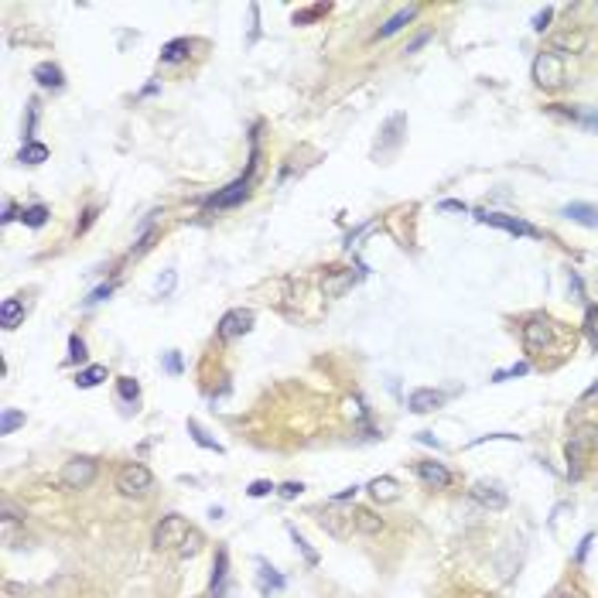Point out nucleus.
<instances>
[{
  "instance_id": "obj_1",
  "label": "nucleus",
  "mask_w": 598,
  "mask_h": 598,
  "mask_svg": "<svg viewBox=\"0 0 598 598\" xmlns=\"http://www.w3.org/2000/svg\"><path fill=\"white\" fill-rule=\"evenodd\" d=\"M96 472H100V462L89 458V455H79V458H69L62 465V486L65 489H86L96 482Z\"/></svg>"
},
{
  "instance_id": "obj_2",
  "label": "nucleus",
  "mask_w": 598,
  "mask_h": 598,
  "mask_svg": "<svg viewBox=\"0 0 598 598\" xmlns=\"http://www.w3.org/2000/svg\"><path fill=\"white\" fill-rule=\"evenodd\" d=\"M154 486V475L147 472V465L141 462H127L120 472H116V489L123 496H147Z\"/></svg>"
},
{
  "instance_id": "obj_3",
  "label": "nucleus",
  "mask_w": 598,
  "mask_h": 598,
  "mask_svg": "<svg viewBox=\"0 0 598 598\" xmlns=\"http://www.w3.org/2000/svg\"><path fill=\"white\" fill-rule=\"evenodd\" d=\"M534 82L541 89H561L564 86V62L557 52H541L534 58Z\"/></svg>"
},
{
  "instance_id": "obj_4",
  "label": "nucleus",
  "mask_w": 598,
  "mask_h": 598,
  "mask_svg": "<svg viewBox=\"0 0 598 598\" xmlns=\"http://www.w3.org/2000/svg\"><path fill=\"white\" fill-rule=\"evenodd\" d=\"M188 534H192V527L185 523V516L167 513V516H161V523H158V530H154V547H158V550H164V547H181Z\"/></svg>"
},
{
  "instance_id": "obj_5",
  "label": "nucleus",
  "mask_w": 598,
  "mask_h": 598,
  "mask_svg": "<svg viewBox=\"0 0 598 598\" xmlns=\"http://www.w3.org/2000/svg\"><path fill=\"white\" fill-rule=\"evenodd\" d=\"M550 342H554V322L544 315H534L523 325V345L530 352H544V349H550Z\"/></svg>"
},
{
  "instance_id": "obj_6",
  "label": "nucleus",
  "mask_w": 598,
  "mask_h": 598,
  "mask_svg": "<svg viewBox=\"0 0 598 598\" xmlns=\"http://www.w3.org/2000/svg\"><path fill=\"white\" fill-rule=\"evenodd\" d=\"M475 219L486 222V226H496V229H506V233H513V236H534V239L541 236L537 226H530V222H523V219H516V216H502V212H486V209H479Z\"/></svg>"
},
{
  "instance_id": "obj_7",
  "label": "nucleus",
  "mask_w": 598,
  "mask_h": 598,
  "mask_svg": "<svg viewBox=\"0 0 598 598\" xmlns=\"http://www.w3.org/2000/svg\"><path fill=\"white\" fill-rule=\"evenodd\" d=\"M250 325H253V311H246V308H233V311H226L222 315V322H219V338L222 342H229V338H236V335H243V332H250Z\"/></svg>"
},
{
  "instance_id": "obj_8",
  "label": "nucleus",
  "mask_w": 598,
  "mask_h": 598,
  "mask_svg": "<svg viewBox=\"0 0 598 598\" xmlns=\"http://www.w3.org/2000/svg\"><path fill=\"white\" fill-rule=\"evenodd\" d=\"M414 472H417V479H421L428 489H448V486L455 482V475H451L441 462H417Z\"/></svg>"
},
{
  "instance_id": "obj_9",
  "label": "nucleus",
  "mask_w": 598,
  "mask_h": 598,
  "mask_svg": "<svg viewBox=\"0 0 598 598\" xmlns=\"http://www.w3.org/2000/svg\"><path fill=\"white\" fill-rule=\"evenodd\" d=\"M469 496L479 502V506H486V509H492V513H499V509H506V502H509V496L499 489V486H492V482H475L472 489H469Z\"/></svg>"
},
{
  "instance_id": "obj_10",
  "label": "nucleus",
  "mask_w": 598,
  "mask_h": 598,
  "mask_svg": "<svg viewBox=\"0 0 598 598\" xmlns=\"http://www.w3.org/2000/svg\"><path fill=\"white\" fill-rule=\"evenodd\" d=\"M250 181H253V174H246V178H239V181H233L226 192H219V195H212L209 199V206L212 209H226V206H236V202H243L246 195H250Z\"/></svg>"
},
{
  "instance_id": "obj_11",
  "label": "nucleus",
  "mask_w": 598,
  "mask_h": 598,
  "mask_svg": "<svg viewBox=\"0 0 598 598\" xmlns=\"http://www.w3.org/2000/svg\"><path fill=\"white\" fill-rule=\"evenodd\" d=\"M561 216L571 219V222H578V226L598 229V209L595 206H588V202H568V206L561 209Z\"/></svg>"
},
{
  "instance_id": "obj_12",
  "label": "nucleus",
  "mask_w": 598,
  "mask_h": 598,
  "mask_svg": "<svg viewBox=\"0 0 598 598\" xmlns=\"http://www.w3.org/2000/svg\"><path fill=\"white\" fill-rule=\"evenodd\" d=\"M564 458H568V479H571V482H578V479L585 475V458H588V451H585V448H581V444L571 437V441L564 444Z\"/></svg>"
},
{
  "instance_id": "obj_13",
  "label": "nucleus",
  "mask_w": 598,
  "mask_h": 598,
  "mask_svg": "<svg viewBox=\"0 0 598 598\" xmlns=\"http://www.w3.org/2000/svg\"><path fill=\"white\" fill-rule=\"evenodd\" d=\"M444 404V397L437 393V390H414L410 397H407V407L414 410V414H431V410H437Z\"/></svg>"
},
{
  "instance_id": "obj_14",
  "label": "nucleus",
  "mask_w": 598,
  "mask_h": 598,
  "mask_svg": "<svg viewBox=\"0 0 598 598\" xmlns=\"http://www.w3.org/2000/svg\"><path fill=\"white\" fill-rule=\"evenodd\" d=\"M370 496H373L377 502H397V499H400V482L390 479V475H380V479L370 482Z\"/></svg>"
},
{
  "instance_id": "obj_15",
  "label": "nucleus",
  "mask_w": 598,
  "mask_h": 598,
  "mask_svg": "<svg viewBox=\"0 0 598 598\" xmlns=\"http://www.w3.org/2000/svg\"><path fill=\"white\" fill-rule=\"evenodd\" d=\"M417 10H421L417 3H410V7H404V10H397V14H393V17H390V21L383 24L380 31H377V38H390V35H397V31H400L404 24H410V21L417 17Z\"/></svg>"
},
{
  "instance_id": "obj_16",
  "label": "nucleus",
  "mask_w": 598,
  "mask_h": 598,
  "mask_svg": "<svg viewBox=\"0 0 598 598\" xmlns=\"http://www.w3.org/2000/svg\"><path fill=\"white\" fill-rule=\"evenodd\" d=\"M35 79H38V86H45V89H62L65 86V79H62V69L55 65V62H42V65H35V72H31Z\"/></svg>"
},
{
  "instance_id": "obj_17",
  "label": "nucleus",
  "mask_w": 598,
  "mask_h": 598,
  "mask_svg": "<svg viewBox=\"0 0 598 598\" xmlns=\"http://www.w3.org/2000/svg\"><path fill=\"white\" fill-rule=\"evenodd\" d=\"M352 523H356L359 534H380L383 530V520L373 513V509H356V513H352Z\"/></svg>"
},
{
  "instance_id": "obj_18",
  "label": "nucleus",
  "mask_w": 598,
  "mask_h": 598,
  "mask_svg": "<svg viewBox=\"0 0 598 598\" xmlns=\"http://www.w3.org/2000/svg\"><path fill=\"white\" fill-rule=\"evenodd\" d=\"M21 315H24V301H17V298H7V301L0 305V322H3V328H17Z\"/></svg>"
},
{
  "instance_id": "obj_19",
  "label": "nucleus",
  "mask_w": 598,
  "mask_h": 598,
  "mask_svg": "<svg viewBox=\"0 0 598 598\" xmlns=\"http://www.w3.org/2000/svg\"><path fill=\"white\" fill-rule=\"evenodd\" d=\"M318 523H322V530H328L332 537H338V541H342V537L349 534V527H345V523H352V516H342V513H325Z\"/></svg>"
},
{
  "instance_id": "obj_20",
  "label": "nucleus",
  "mask_w": 598,
  "mask_h": 598,
  "mask_svg": "<svg viewBox=\"0 0 598 598\" xmlns=\"http://www.w3.org/2000/svg\"><path fill=\"white\" fill-rule=\"evenodd\" d=\"M17 161H24V164H45V161H48V147H45L42 141H28V144L21 147Z\"/></svg>"
},
{
  "instance_id": "obj_21",
  "label": "nucleus",
  "mask_w": 598,
  "mask_h": 598,
  "mask_svg": "<svg viewBox=\"0 0 598 598\" xmlns=\"http://www.w3.org/2000/svg\"><path fill=\"white\" fill-rule=\"evenodd\" d=\"M513 544H516V541H509V544L502 547V554H499V568H502L499 574H502V578H509V574L516 571V564H520V554H523L520 547H513Z\"/></svg>"
},
{
  "instance_id": "obj_22",
  "label": "nucleus",
  "mask_w": 598,
  "mask_h": 598,
  "mask_svg": "<svg viewBox=\"0 0 598 598\" xmlns=\"http://www.w3.org/2000/svg\"><path fill=\"white\" fill-rule=\"evenodd\" d=\"M226 571H229V550L219 547L216 550V564H212V592H222V581H226Z\"/></svg>"
},
{
  "instance_id": "obj_23",
  "label": "nucleus",
  "mask_w": 598,
  "mask_h": 598,
  "mask_svg": "<svg viewBox=\"0 0 598 598\" xmlns=\"http://www.w3.org/2000/svg\"><path fill=\"white\" fill-rule=\"evenodd\" d=\"M188 435H192V441L199 444V448H209V451H216V455H222V444H219L216 437L206 435V428L199 424V421H188Z\"/></svg>"
},
{
  "instance_id": "obj_24",
  "label": "nucleus",
  "mask_w": 598,
  "mask_h": 598,
  "mask_svg": "<svg viewBox=\"0 0 598 598\" xmlns=\"http://www.w3.org/2000/svg\"><path fill=\"white\" fill-rule=\"evenodd\" d=\"M585 45H588V35H585V31H574V35H571V31H564V35H557V38H554V52H557V48L581 52Z\"/></svg>"
},
{
  "instance_id": "obj_25",
  "label": "nucleus",
  "mask_w": 598,
  "mask_h": 598,
  "mask_svg": "<svg viewBox=\"0 0 598 598\" xmlns=\"http://www.w3.org/2000/svg\"><path fill=\"white\" fill-rule=\"evenodd\" d=\"M188 48H192V42L188 38H174V42H167L161 52V62H181V58H188Z\"/></svg>"
},
{
  "instance_id": "obj_26",
  "label": "nucleus",
  "mask_w": 598,
  "mask_h": 598,
  "mask_svg": "<svg viewBox=\"0 0 598 598\" xmlns=\"http://www.w3.org/2000/svg\"><path fill=\"white\" fill-rule=\"evenodd\" d=\"M103 380H107V366H86V370H79V377H75V383H79L82 390L100 386Z\"/></svg>"
},
{
  "instance_id": "obj_27",
  "label": "nucleus",
  "mask_w": 598,
  "mask_h": 598,
  "mask_svg": "<svg viewBox=\"0 0 598 598\" xmlns=\"http://www.w3.org/2000/svg\"><path fill=\"white\" fill-rule=\"evenodd\" d=\"M260 588H264V592H280V588H284V578L273 571L267 561H260Z\"/></svg>"
},
{
  "instance_id": "obj_28",
  "label": "nucleus",
  "mask_w": 598,
  "mask_h": 598,
  "mask_svg": "<svg viewBox=\"0 0 598 598\" xmlns=\"http://www.w3.org/2000/svg\"><path fill=\"white\" fill-rule=\"evenodd\" d=\"M21 222L31 226V229H42V226L48 222V209H45V206H31V209L21 212Z\"/></svg>"
},
{
  "instance_id": "obj_29",
  "label": "nucleus",
  "mask_w": 598,
  "mask_h": 598,
  "mask_svg": "<svg viewBox=\"0 0 598 598\" xmlns=\"http://www.w3.org/2000/svg\"><path fill=\"white\" fill-rule=\"evenodd\" d=\"M17 428H24V414L21 410H3L0 414V435H14Z\"/></svg>"
},
{
  "instance_id": "obj_30",
  "label": "nucleus",
  "mask_w": 598,
  "mask_h": 598,
  "mask_svg": "<svg viewBox=\"0 0 598 598\" xmlns=\"http://www.w3.org/2000/svg\"><path fill=\"white\" fill-rule=\"evenodd\" d=\"M349 284H352V273H338V277H325V280H322V287H325L328 298H338Z\"/></svg>"
},
{
  "instance_id": "obj_31",
  "label": "nucleus",
  "mask_w": 598,
  "mask_h": 598,
  "mask_svg": "<svg viewBox=\"0 0 598 598\" xmlns=\"http://www.w3.org/2000/svg\"><path fill=\"white\" fill-rule=\"evenodd\" d=\"M585 335L598 349V305H588V311H585Z\"/></svg>"
},
{
  "instance_id": "obj_32",
  "label": "nucleus",
  "mask_w": 598,
  "mask_h": 598,
  "mask_svg": "<svg viewBox=\"0 0 598 598\" xmlns=\"http://www.w3.org/2000/svg\"><path fill=\"white\" fill-rule=\"evenodd\" d=\"M530 373V363H516L509 370H496L492 373V383H502V380H516V377H527Z\"/></svg>"
},
{
  "instance_id": "obj_33",
  "label": "nucleus",
  "mask_w": 598,
  "mask_h": 598,
  "mask_svg": "<svg viewBox=\"0 0 598 598\" xmlns=\"http://www.w3.org/2000/svg\"><path fill=\"white\" fill-rule=\"evenodd\" d=\"M86 342L82 335H69V363H86Z\"/></svg>"
},
{
  "instance_id": "obj_34",
  "label": "nucleus",
  "mask_w": 598,
  "mask_h": 598,
  "mask_svg": "<svg viewBox=\"0 0 598 598\" xmlns=\"http://www.w3.org/2000/svg\"><path fill=\"white\" fill-rule=\"evenodd\" d=\"M291 541H294V544H298V550L305 554V561H308V568H315V564H318V554L311 550V544H308V541H305V537H301V534H298L294 527H291Z\"/></svg>"
},
{
  "instance_id": "obj_35",
  "label": "nucleus",
  "mask_w": 598,
  "mask_h": 598,
  "mask_svg": "<svg viewBox=\"0 0 598 598\" xmlns=\"http://www.w3.org/2000/svg\"><path fill=\"white\" fill-rule=\"evenodd\" d=\"M116 390H120V397H123V400H137V397H141V383L130 380V377L116 380Z\"/></svg>"
},
{
  "instance_id": "obj_36",
  "label": "nucleus",
  "mask_w": 598,
  "mask_h": 598,
  "mask_svg": "<svg viewBox=\"0 0 598 598\" xmlns=\"http://www.w3.org/2000/svg\"><path fill=\"white\" fill-rule=\"evenodd\" d=\"M273 489H277L273 482H267V479H257V482H250V489H246V496H250V499H264V496H271Z\"/></svg>"
},
{
  "instance_id": "obj_37",
  "label": "nucleus",
  "mask_w": 598,
  "mask_h": 598,
  "mask_svg": "<svg viewBox=\"0 0 598 598\" xmlns=\"http://www.w3.org/2000/svg\"><path fill=\"white\" fill-rule=\"evenodd\" d=\"M199 547H202V537L192 530V534L185 537V544L178 547V554H181V557H195V554H199Z\"/></svg>"
},
{
  "instance_id": "obj_38",
  "label": "nucleus",
  "mask_w": 598,
  "mask_h": 598,
  "mask_svg": "<svg viewBox=\"0 0 598 598\" xmlns=\"http://www.w3.org/2000/svg\"><path fill=\"white\" fill-rule=\"evenodd\" d=\"M178 284V273L174 271H164V277H158V294H171Z\"/></svg>"
},
{
  "instance_id": "obj_39",
  "label": "nucleus",
  "mask_w": 598,
  "mask_h": 598,
  "mask_svg": "<svg viewBox=\"0 0 598 598\" xmlns=\"http://www.w3.org/2000/svg\"><path fill=\"white\" fill-rule=\"evenodd\" d=\"M550 17H554V7H544V10H541V14L530 21V24H534V31H547V28H550Z\"/></svg>"
},
{
  "instance_id": "obj_40",
  "label": "nucleus",
  "mask_w": 598,
  "mask_h": 598,
  "mask_svg": "<svg viewBox=\"0 0 598 598\" xmlns=\"http://www.w3.org/2000/svg\"><path fill=\"white\" fill-rule=\"evenodd\" d=\"M277 492H280V499H298L305 492V486L301 482H284V486H277Z\"/></svg>"
},
{
  "instance_id": "obj_41",
  "label": "nucleus",
  "mask_w": 598,
  "mask_h": 598,
  "mask_svg": "<svg viewBox=\"0 0 598 598\" xmlns=\"http://www.w3.org/2000/svg\"><path fill=\"white\" fill-rule=\"evenodd\" d=\"M109 294H113V284H103V287H96L89 298H86V305H96V301H107Z\"/></svg>"
},
{
  "instance_id": "obj_42",
  "label": "nucleus",
  "mask_w": 598,
  "mask_h": 598,
  "mask_svg": "<svg viewBox=\"0 0 598 598\" xmlns=\"http://www.w3.org/2000/svg\"><path fill=\"white\" fill-rule=\"evenodd\" d=\"M325 7H308V10H301V14H294V24H308V21H315L318 14H322Z\"/></svg>"
},
{
  "instance_id": "obj_43",
  "label": "nucleus",
  "mask_w": 598,
  "mask_h": 598,
  "mask_svg": "<svg viewBox=\"0 0 598 598\" xmlns=\"http://www.w3.org/2000/svg\"><path fill=\"white\" fill-rule=\"evenodd\" d=\"M437 209H441V212H469V206H465V202H458V199H444Z\"/></svg>"
},
{
  "instance_id": "obj_44",
  "label": "nucleus",
  "mask_w": 598,
  "mask_h": 598,
  "mask_svg": "<svg viewBox=\"0 0 598 598\" xmlns=\"http://www.w3.org/2000/svg\"><path fill=\"white\" fill-rule=\"evenodd\" d=\"M550 598H588V595H585L581 588H574V585H564V588H557Z\"/></svg>"
},
{
  "instance_id": "obj_45",
  "label": "nucleus",
  "mask_w": 598,
  "mask_h": 598,
  "mask_svg": "<svg viewBox=\"0 0 598 598\" xmlns=\"http://www.w3.org/2000/svg\"><path fill=\"white\" fill-rule=\"evenodd\" d=\"M592 541H595V534H585V537H581V544H578V554H574V561H578V564H581V561L588 557V547H592Z\"/></svg>"
},
{
  "instance_id": "obj_46",
  "label": "nucleus",
  "mask_w": 598,
  "mask_h": 598,
  "mask_svg": "<svg viewBox=\"0 0 598 598\" xmlns=\"http://www.w3.org/2000/svg\"><path fill=\"white\" fill-rule=\"evenodd\" d=\"M568 287L574 291V301H585V287H581V277H578V273L568 277Z\"/></svg>"
},
{
  "instance_id": "obj_47",
  "label": "nucleus",
  "mask_w": 598,
  "mask_h": 598,
  "mask_svg": "<svg viewBox=\"0 0 598 598\" xmlns=\"http://www.w3.org/2000/svg\"><path fill=\"white\" fill-rule=\"evenodd\" d=\"M17 219V209H14V202L10 199H3V216H0V222L7 226V222H14Z\"/></svg>"
},
{
  "instance_id": "obj_48",
  "label": "nucleus",
  "mask_w": 598,
  "mask_h": 598,
  "mask_svg": "<svg viewBox=\"0 0 598 598\" xmlns=\"http://www.w3.org/2000/svg\"><path fill=\"white\" fill-rule=\"evenodd\" d=\"M164 366H167V373H181V359H178V352H167Z\"/></svg>"
},
{
  "instance_id": "obj_49",
  "label": "nucleus",
  "mask_w": 598,
  "mask_h": 598,
  "mask_svg": "<svg viewBox=\"0 0 598 598\" xmlns=\"http://www.w3.org/2000/svg\"><path fill=\"white\" fill-rule=\"evenodd\" d=\"M428 42H431V31H424V35H417V38H414V42L407 45V52H417V48H421V45H428Z\"/></svg>"
},
{
  "instance_id": "obj_50",
  "label": "nucleus",
  "mask_w": 598,
  "mask_h": 598,
  "mask_svg": "<svg viewBox=\"0 0 598 598\" xmlns=\"http://www.w3.org/2000/svg\"><path fill=\"white\" fill-rule=\"evenodd\" d=\"M356 492H359V486H349V489L335 492V496H332V502H345V499H352V496H356Z\"/></svg>"
},
{
  "instance_id": "obj_51",
  "label": "nucleus",
  "mask_w": 598,
  "mask_h": 598,
  "mask_svg": "<svg viewBox=\"0 0 598 598\" xmlns=\"http://www.w3.org/2000/svg\"><path fill=\"white\" fill-rule=\"evenodd\" d=\"M469 598H492V595H482V592H475V595H469Z\"/></svg>"
}]
</instances>
